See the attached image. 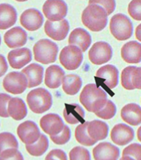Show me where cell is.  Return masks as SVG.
Instances as JSON below:
<instances>
[{
  "instance_id": "4",
  "label": "cell",
  "mask_w": 141,
  "mask_h": 160,
  "mask_svg": "<svg viewBox=\"0 0 141 160\" xmlns=\"http://www.w3.org/2000/svg\"><path fill=\"white\" fill-rule=\"evenodd\" d=\"M111 34L119 41L129 39L133 35V24L129 18L123 13L114 15L110 22Z\"/></svg>"
},
{
  "instance_id": "41",
  "label": "cell",
  "mask_w": 141,
  "mask_h": 160,
  "mask_svg": "<svg viewBox=\"0 0 141 160\" xmlns=\"http://www.w3.org/2000/svg\"><path fill=\"white\" fill-rule=\"evenodd\" d=\"M45 160H67V155L63 150L56 148L47 153Z\"/></svg>"
},
{
  "instance_id": "32",
  "label": "cell",
  "mask_w": 141,
  "mask_h": 160,
  "mask_svg": "<svg viewBox=\"0 0 141 160\" xmlns=\"http://www.w3.org/2000/svg\"><path fill=\"white\" fill-rule=\"evenodd\" d=\"M115 113H116V106L111 100L108 99L106 106L100 110L99 112H96V115L102 119L108 120L114 117Z\"/></svg>"
},
{
  "instance_id": "14",
  "label": "cell",
  "mask_w": 141,
  "mask_h": 160,
  "mask_svg": "<svg viewBox=\"0 0 141 160\" xmlns=\"http://www.w3.org/2000/svg\"><path fill=\"white\" fill-rule=\"evenodd\" d=\"M20 23L28 31H36L42 27L43 15L36 8H28L20 16Z\"/></svg>"
},
{
  "instance_id": "42",
  "label": "cell",
  "mask_w": 141,
  "mask_h": 160,
  "mask_svg": "<svg viewBox=\"0 0 141 160\" xmlns=\"http://www.w3.org/2000/svg\"><path fill=\"white\" fill-rule=\"evenodd\" d=\"M132 84L134 88L141 89V67H136L131 76Z\"/></svg>"
},
{
  "instance_id": "1",
  "label": "cell",
  "mask_w": 141,
  "mask_h": 160,
  "mask_svg": "<svg viewBox=\"0 0 141 160\" xmlns=\"http://www.w3.org/2000/svg\"><path fill=\"white\" fill-rule=\"evenodd\" d=\"M80 101L88 112L96 113L106 106L108 99L106 92L103 88L95 83H89L82 89Z\"/></svg>"
},
{
  "instance_id": "8",
  "label": "cell",
  "mask_w": 141,
  "mask_h": 160,
  "mask_svg": "<svg viewBox=\"0 0 141 160\" xmlns=\"http://www.w3.org/2000/svg\"><path fill=\"white\" fill-rule=\"evenodd\" d=\"M68 8L64 0H47L42 6L44 16L52 22H58L65 19Z\"/></svg>"
},
{
  "instance_id": "11",
  "label": "cell",
  "mask_w": 141,
  "mask_h": 160,
  "mask_svg": "<svg viewBox=\"0 0 141 160\" xmlns=\"http://www.w3.org/2000/svg\"><path fill=\"white\" fill-rule=\"evenodd\" d=\"M69 22L67 19H62L58 22H52L47 20L44 25V31L46 34L52 39L56 41L64 40L69 32Z\"/></svg>"
},
{
  "instance_id": "26",
  "label": "cell",
  "mask_w": 141,
  "mask_h": 160,
  "mask_svg": "<svg viewBox=\"0 0 141 160\" xmlns=\"http://www.w3.org/2000/svg\"><path fill=\"white\" fill-rule=\"evenodd\" d=\"M88 133L96 142L106 139L109 133V126L101 120H93L88 124Z\"/></svg>"
},
{
  "instance_id": "30",
  "label": "cell",
  "mask_w": 141,
  "mask_h": 160,
  "mask_svg": "<svg viewBox=\"0 0 141 160\" xmlns=\"http://www.w3.org/2000/svg\"><path fill=\"white\" fill-rule=\"evenodd\" d=\"M48 147H49L48 138L46 135L41 134V137L37 142L32 144L26 145V150L32 156L40 157L47 152Z\"/></svg>"
},
{
  "instance_id": "2",
  "label": "cell",
  "mask_w": 141,
  "mask_h": 160,
  "mask_svg": "<svg viewBox=\"0 0 141 160\" xmlns=\"http://www.w3.org/2000/svg\"><path fill=\"white\" fill-rule=\"evenodd\" d=\"M106 11L98 4H89L82 12V23L93 32H100L106 27Z\"/></svg>"
},
{
  "instance_id": "34",
  "label": "cell",
  "mask_w": 141,
  "mask_h": 160,
  "mask_svg": "<svg viewBox=\"0 0 141 160\" xmlns=\"http://www.w3.org/2000/svg\"><path fill=\"white\" fill-rule=\"evenodd\" d=\"M136 67L134 66H129L125 68L121 72V85L125 89L133 90L135 89L132 84L131 76L134 72V68Z\"/></svg>"
},
{
  "instance_id": "15",
  "label": "cell",
  "mask_w": 141,
  "mask_h": 160,
  "mask_svg": "<svg viewBox=\"0 0 141 160\" xmlns=\"http://www.w3.org/2000/svg\"><path fill=\"white\" fill-rule=\"evenodd\" d=\"M92 152L95 160H118L120 154L119 148L108 142H100Z\"/></svg>"
},
{
  "instance_id": "45",
  "label": "cell",
  "mask_w": 141,
  "mask_h": 160,
  "mask_svg": "<svg viewBox=\"0 0 141 160\" xmlns=\"http://www.w3.org/2000/svg\"><path fill=\"white\" fill-rule=\"evenodd\" d=\"M120 160H135L134 158L129 157V156H122Z\"/></svg>"
},
{
  "instance_id": "36",
  "label": "cell",
  "mask_w": 141,
  "mask_h": 160,
  "mask_svg": "<svg viewBox=\"0 0 141 160\" xmlns=\"http://www.w3.org/2000/svg\"><path fill=\"white\" fill-rule=\"evenodd\" d=\"M122 156H129L135 160H141V144L134 142L128 145L123 150Z\"/></svg>"
},
{
  "instance_id": "19",
  "label": "cell",
  "mask_w": 141,
  "mask_h": 160,
  "mask_svg": "<svg viewBox=\"0 0 141 160\" xmlns=\"http://www.w3.org/2000/svg\"><path fill=\"white\" fill-rule=\"evenodd\" d=\"M69 45H75L80 48L82 52H86L92 43V37L87 30L77 28L72 30L68 38Z\"/></svg>"
},
{
  "instance_id": "31",
  "label": "cell",
  "mask_w": 141,
  "mask_h": 160,
  "mask_svg": "<svg viewBox=\"0 0 141 160\" xmlns=\"http://www.w3.org/2000/svg\"><path fill=\"white\" fill-rule=\"evenodd\" d=\"M18 142L14 135L11 132L0 133V153L8 148H17Z\"/></svg>"
},
{
  "instance_id": "12",
  "label": "cell",
  "mask_w": 141,
  "mask_h": 160,
  "mask_svg": "<svg viewBox=\"0 0 141 160\" xmlns=\"http://www.w3.org/2000/svg\"><path fill=\"white\" fill-rule=\"evenodd\" d=\"M134 131L129 125L118 123L115 125L110 132V138L115 144L125 146L134 140Z\"/></svg>"
},
{
  "instance_id": "24",
  "label": "cell",
  "mask_w": 141,
  "mask_h": 160,
  "mask_svg": "<svg viewBox=\"0 0 141 160\" xmlns=\"http://www.w3.org/2000/svg\"><path fill=\"white\" fill-rule=\"evenodd\" d=\"M43 71V68L37 63H32L22 70V72L24 73L27 78L28 88L37 87L42 83Z\"/></svg>"
},
{
  "instance_id": "3",
  "label": "cell",
  "mask_w": 141,
  "mask_h": 160,
  "mask_svg": "<svg viewBox=\"0 0 141 160\" xmlns=\"http://www.w3.org/2000/svg\"><path fill=\"white\" fill-rule=\"evenodd\" d=\"M27 102L31 111L34 113H43L52 107V94L45 88H37L28 92Z\"/></svg>"
},
{
  "instance_id": "40",
  "label": "cell",
  "mask_w": 141,
  "mask_h": 160,
  "mask_svg": "<svg viewBox=\"0 0 141 160\" xmlns=\"http://www.w3.org/2000/svg\"><path fill=\"white\" fill-rule=\"evenodd\" d=\"M12 98L8 94L6 93H0V117L2 118H8L9 114L7 112V105L8 102Z\"/></svg>"
},
{
  "instance_id": "44",
  "label": "cell",
  "mask_w": 141,
  "mask_h": 160,
  "mask_svg": "<svg viewBox=\"0 0 141 160\" xmlns=\"http://www.w3.org/2000/svg\"><path fill=\"white\" fill-rule=\"evenodd\" d=\"M135 37L137 39L141 42V23L137 26L136 29H135Z\"/></svg>"
},
{
  "instance_id": "9",
  "label": "cell",
  "mask_w": 141,
  "mask_h": 160,
  "mask_svg": "<svg viewBox=\"0 0 141 160\" xmlns=\"http://www.w3.org/2000/svg\"><path fill=\"white\" fill-rule=\"evenodd\" d=\"M113 50L106 42L100 41L95 42L89 51V59L96 65L104 64L111 59Z\"/></svg>"
},
{
  "instance_id": "35",
  "label": "cell",
  "mask_w": 141,
  "mask_h": 160,
  "mask_svg": "<svg viewBox=\"0 0 141 160\" xmlns=\"http://www.w3.org/2000/svg\"><path fill=\"white\" fill-rule=\"evenodd\" d=\"M50 138L55 144L63 145L69 142L71 139V129L67 125H65L62 132L54 136H50Z\"/></svg>"
},
{
  "instance_id": "18",
  "label": "cell",
  "mask_w": 141,
  "mask_h": 160,
  "mask_svg": "<svg viewBox=\"0 0 141 160\" xmlns=\"http://www.w3.org/2000/svg\"><path fill=\"white\" fill-rule=\"evenodd\" d=\"M96 78L103 79L105 85L110 89H113L119 82V71L114 65H105L97 70Z\"/></svg>"
},
{
  "instance_id": "48",
  "label": "cell",
  "mask_w": 141,
  "mask_h": 160,
  "mask_svg": "<svg viewBox=\"0 0 141 160\" xmlns=\"http://www.w3.org/2000/svg\"><path fill=\"white\" fill-rule=\"evenodd\" d=\"M0 44H1V37H0Z\"/></svg>"
},
{
  "instance_id": "38",
  "label": "cell",
  "mask_w": 141,
  "mask_h": 160,
  "mask_svg": "<svg viewBox=\"0 0 141 160\" xmlns=\"http://www.w3.org/2000/svg\"><path fill=\"white\" fill-rule=\"evenodd\" d=\"M0 160H24L17 148H8L0 153Z\"/></svg>"
},
{
  "instance_id": "17",
  "label": "cell",
  "mask_w": 141,
  "mask_h": 160,
  "mask_svg": "<svg viewBox=\"0 0 141 160\" xmlns=\"http://www.w3.org/2000/svg\"><path fill=\"white\" fill-rule=\"evenodd\" d=\"M5 44L10 48H16L24 46L27 40V34L21 27L12 28L4 33Z\"/></svg>"
},
{
  "instance_id": "33",
  "label": "cell",
  "mask_w": 141,
  "mask_h": 160,
  "mask_svg": "<svg viewBox=\"0 0 141 160\" xmlns=\"http://www.w3.org/2000/svg\"><path fill=\"white\" fill-rule=\"evenodd\" d=\"M69 160H91L89 150L81 146L74 147L69 152Z\"/></svg>"
},
{
  "instance_id": "47",
  "label": "cell",
  "mask_w": 141,
  "mask_h": 160,
  "mask_svg": "<svg viewBox=\"0 0 141 160\" xmlns=\"http://www.w3.org/2000/svg\"><path fill=\"white\" fill-rule=\"evenodd\" d=\"M15 1H17V2H26L27 0H15Z\"/></svg>"
},
{
  "instance_id": "37",
  "label": "cell",
  "mask_w": 141,
  "mask_h": 160,
  "mask_svg": "<svg viewBox=\"0 0 141 160\" xmlns=\"http://www.w3.org/2000/svg\"><path fill=\"white\" fill-rule=\"evenodd\" d=\"M129 16L136 21H141V0H132L128 6Z\"/></svg>"
},
{
  "instance_id": "13",
  "label": "cell",
  "mask_w": 141,
  "mask_h": 160,
  "mask_svg": "<svg viewBox=\"0 0 141 160\" xmlns=\"http://www.w3.org/2000/svg\"><path fill=\"white\" fill-rule=\"evenodd\" d=\"M40 127L45 133L54 136L62 132L65 127L63 120L58 114L48 113L40 119Z\"/></svg>"
},
{
  "instance_id": "39",
  "label": "cell",
  "mask_w": 141,
  "mask_h": 160,
  "mask_svg": "<svg viewBox=\"0 0 141 160\" xmlns=\"http://www.w3.org/2000/svg\"><path fill=\"white\" fill-rule=\"evenodd\" d=\"M89 4H98L104 8L107 15H110L115 9V0H89Z\"/></svg>"
},
{
  "instance_id": "23",
  "label": "cell",
  "mask_w": 141,
  "mask_h": 160,
  "mask_svg": "<svg viewBox=\"0 0 141 160\" xmlns=\"http://www.w3.org/2000/svg\"><path fill=\"white\" fill-rule=\"evenodd\" d=\"M17 18V11L12 5L8 3L0 4V29H7L13 26Z\"/></svg>"
},
{
  "instance_id": "7",
  "label": "cell",
  "mask_w": 141,
  "mask_h": 160,
  "mask_svg": "<svg viewBox=\"0 0 141 160\" xmlns=\"http://www.w3.org/2000/svg\"><path fill=\"white\" fill-rule=\"evenodd\" d=\"M2 87L12 94H21L28 88L27 77L22 72H11L5 76Z\"/></svg>"
},
{
  "instance_id": "29",
  "label": "cell",
  "mask_w": 141,
  "mask_h": 160,
  "mask_svg": "<svg viewBox=\"0 0 141 160\" xmlns=\"http://www.w3.org/2000/svg\"><path fill=\"white\" fill-rule=\"evenodd\" d=\"M88 124L89 122H84L79 124L75 130V138L80 144L87 147H91L96 143V141L92 139L88 133Z\"/></svg>"
},
{
  "instance_id": "5",
  "label": "cell",
  "mask_w": 141,
  "mask_h": 160,
  "mask_svg": "<svg viewBox=\"0 0 141 160\" xmlns=\"http://www.w3.org/2000/svg\"><path fill=\"white\" fill-rule=\"evenodd\" d=\"M33 53L36 61L43 64H48L57 60L58 47L54 42L44 38L35 43Z\"/></svg>"
},
{
  "instance_id": "10",
  "label": "cell",
  "mask_w": 141,
  "mask_h": 160,
  "mask_svg": "<svg viewBox=\"0 0 141 160\" xmlns=\"http://www.w3.org/2000/svg\"><path fill=\"white\" fill-rule=\"evenodd\" d=\"M17 133L19 139L26 145L34 143L41 137V132L37 125L30 120L25 121L18 125Z\"/></svg>"
},
{
  "instance_id": "6",
  "label": "cell",
  "mask_w": 141,
  "mask_h": 160,
  "mask_svg": "<svg viewBox=\"0 0 141 160\" xmlns=\"http://www.w3.org/2000/svg\"><path fill=\"white\" fill-rule=\"evenodd\" d=\"M82 49L75 45H68L61 51L59 60L61 64L67 70H76L81 66L83 61Z\"/></svg>"
},
{
  "instance_id": "46",
  "label": "cell",
  "mask_w": 141,
  "mask_h": 160,
  "mask_svg": "<svg viewBox=\"0 0 141 160\" xmlns=\"http://www.w3.org/2000/svg\"><path fill=\"white\" fill-rule=\"evenodd\" d=\"M137 137H138L139 142H141V126L137 130Z\"/></svg>"
},
{
  "instance_id": "16",
  "label": "cell",
  "mask_w": 141,
  "mask_h": 160,
  "mask_svg": "<svg viewBox=\"0 0 141 160\" xmlns=\"http://www.w3.org/2000/svg\"><path fill=\"white\" fill-rule=\"evenodd\" d=\"M10 66L15 69H19L29 63L32 60V52L27 48H21L12 50L7 54Z\"/></svg>"
},
{
  "instance_id": "25",
  "label": "cell",
  "mask_w": 141,
  "mask_h": 160,
  "mask_svg": "<svg viewBox=\"0 0 141 160\" xmlns=\"http://www.w3.org/2000/svg\"><path fill=\"white\" fill-rule=\"evenodd\" d=\"M63 110V116L66 122L70 124H77L79 122H84L85 111L79 104L70 103L65 105Z\"/></svg>"
},
{
  "instance_id": "22",
  "label": "cell",
  "mask_w": 141,
  "mask_h": 160,
  "mask_svg": "<svg viewBox=\"0 0 141 160\" xmlns=\"http://www.w3.org/2000/svg\"><path fill=\"white\" fill-rule=\"evenodd\" d=\"M121 118L131 126L141 124V107L136 103H128L121 109Z\"/></svg>"
},
{
  "instance_id": "28",
  "label": "cell",
  "mask_w": 141,
  "mask_h": 160,
  "mask_svg": "<svg viewBox=\"0 0 141 160\" xmlns=\"http://www.w3.org/2000/svg\"><path fill=\"white\" fill-rule=\"evenodd\" d=\"M82 86V80L77 74H68L65 76L62 81V88L68 95H76Z\"/></svg>"
},
{
  "instance_id": "43",
  "label": "cell",
  "mask_w": 141,
  "mask_h": 160,
  "mask_svg": "<svg viewBox=\"0 0 141 160\" xmlns=\"http://www.w3.org/2000/svg\"><path fill=\"white\" fill-rule=\"evenodd\" d=\"M7 70V63L4 56L0 54V78L2 77Z\"/></svg>"
},
{
  "instance_id": "27",
  "label": "cell",
  "mask_w": 141,
  "mask_h": 160,
  "mask_svg": "<svg viewBox=\"0 0 141 160\" xmlns=\"http://www.w3.org/2000/svg\"><path fill=\"white\" fill-rule=\"evenodd\" d=\"M7 112L12 118L19 121L23 119L27 113V109L24 101L19 98H12L8 102Z\"/></svg>"
},
{
  "instance_id": "20",
  "label": "cell",
  "mask_w": 141,
  "mask_h": 160,
  "mask_svg": "<svg viewBox=\"0 0 141 160\" xmlns=\"http://www.w3.org/2000/svg\"><path fill=\"white\" fill-rule=\"evenodd\" d=\"M121 57L128 63H139L141 62V43L137 41H130L123 45Z\"/></svg>"
},
{
  "instance_id": "21",
  "label": "cell",
  "mask_w": 141,
  "mask_h": 160,
  "mask_svg": "<svg viewBox=\"0 0 141 160\" xmlns=\"http://www.w3.org/2000/svg\"><path fill=\"white\" fill-rule=\"evenodd\" d=\"M65 78V72L58 65H51L45 72V84L50 88H57L61 86Z\"/></svg>"
}]
</instances>
